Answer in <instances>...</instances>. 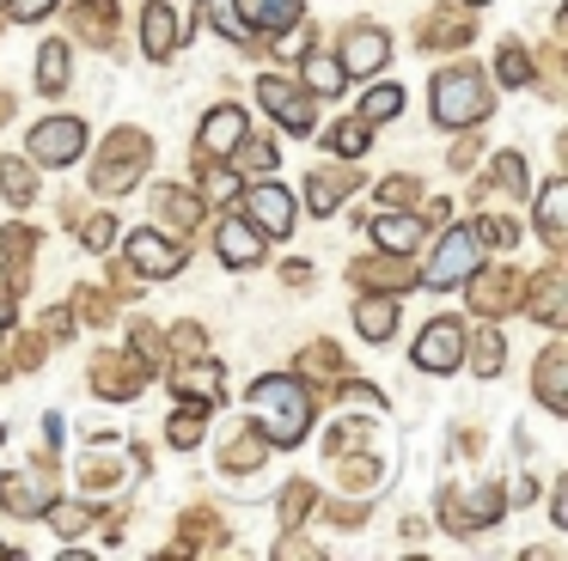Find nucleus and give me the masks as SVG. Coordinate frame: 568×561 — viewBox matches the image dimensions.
Listing matches in <instances>:
<instances>
[{
	"mask_svg": "<svg viewBox=\"0 0 568 561\" xmlns=\"http://www.w3.org/2000/svg\"><path fill=\"white\" fill-rule=\"evenodd\" d=\"M153 214H160L165 232H178V238H184V232H196V220H202V195L165 183V190H153Z\"/></svg>",
	"mask_w": 568,
	"mask_h": 561,
	"instance_id": "24",
	"label": "nucleus"
},
{
	"mask_svg": "<svg viewBox=\"0 0 568 561\" xmlns=\"http://www.w3.org/2000/svg\"><path fill=\"white\" fill-rule=\"evenodd\" d=\"M226 385L221 360H209V354H184V360L172 366V390H184V402H214Z\"/></svg>",
	"mask_w": 568,
	"mask_h": 561,
	"instance_id": "17",
	"label": "nucleus"
},
{
	"mask_svg": "<svg viewBox=\"0 0 568 561\" xmlns=\"http://www.w3.org/2000/svg\"><path fill=\"white\" fill-rule=\"evenodd\" d=\"M300 80H306L312 98H336L348 73H343V61H336V55H318V49H312V55L300 61Z\"/></svg>",
	"mask_w": 568,
	"mask_h": 561,
	"instance_id": "31",
	"label": "nucleus"
},
{
	"mask_svg": "<svg viewBox=\"0 0 568 561\" xmlns=\"http://www.w3.org/2000/svg\"><path fill=\"white\" fill-rule=\"evenodd\" d=\"M50 12H55V0H7V19H19V24H38Z\"/></svg>",
	"mask_w": 568,
	"mask_h": 561,
	"instance_id": "52",
	"label": "nucleus"
},
{
	"mask_svg": "<svg viewBox=\"0 0 568 561\" xmlns=\"http://www.w3.org/2000/svg\"><path fill=\"white\" fill-rule=\"evenodd\" d=\"M336 476H343V488H355V494H373L379 463H373V458H348V451H343V470H336Z\"/></svg>",
	"mask_w": 568,
	"mask_h": 561,
	"instance_id": "44",
	"label": "nucleus"
},
{
	"mask_svg": "<svg viewBox=\"0 0 568 561\" xmlns=\"http://www.w3.org/2000/svg\"><path fill=\"white\" fill-rule=\"evenodd\" d=\"M355 329H361L367 341H385V336H392V329H397V299H392V293H379V299H361V305H355Z\"/></svg>",
	"mask_w": 568,
	"mask_h": 561,
	"instance_id": "32",
	"label": "nucleus"
},
{
	"mask_svg": "<svg viewBox=\"0 0 568 561\" xmlns=\"http://www.w3.org/2000/svg\"><path fill=\"white\" fill-rule=\"evenodd\" d=\"M538 232H544L550 251H562V244H568V183L562 177L538 190Z\"/></svg>",
	"mask_w": 568,
	"mask_h": 561,
	"instance_id": "27",
	"label": "nucleus"
},
{
	"mask_svg": "<svg viewBox=\"0 0 568 561\" xmlns=\"http://www.w3.org/2000/svg\"><path fill=\"white\" fill-rule=\"evenodd\" d=\"M477 153H483V146H477V141H465V146H453V171H470V165H477Z\"/></svg>",
	"mask_w": 568,
	"mask_h": 561,
	"instance_id": "57",
	"label": "nucleus"
},
{
	"mask_svg": "<svg viewBox=\"0 0 568 561\" xmlns=\"http://www.w3.org/2000/svg\"><path fill=\"white\" fill-rule=\"evenodd\" d=\"M74 317H87V324H111V299H104L99 287H80L74 293Z\"/></svg>",
	"mask_w": 568,
	"mask_h": 561,
	"instance_id": "50",
	"label": "nucleus"
},
{
	"mask_svg": "<svg viewBox=\"0 0 568 561\" xmlns=\"http://www.w3.org/2000/svg\"><path fill=\"white\" fill-rule=\"evenodd\" d=\"M129 263H135V275L165 280V275H178V268L190 263V251L172 244V232H129Z\"/></svg>",
	"mask_w": 568,
	"mask_h": 561,
	"instance_id": "12",
	"label": "nucleus"
},
{
	"mask_svg": "<svg viewBox=\"0 0 568 561\" xmlns=\"http://www.w3.org/2000/svg\"><path fill=\"white\" fill-rule=\"evenodd\" d=\"M270 434H263V427H239L233 439H226L221 446V470L226 476H251V470H263V458H270Z\"/></svg>",
	"mask_w": 568,
	"mask_h": 561,
	"instance_id": "25",
	"label": "nucleus"
},
{
	"mask_svg": "<svg viewBox=\"0 0 568 561\" xmlns=\"http://www.w3.org/2000/svg\"><path fill=\"white\" fill-rule=\"evenodd\" d=\"M470 31H477V7H465V0H440V7L422 12V24H416L422 49H465Z\"/></svg>",
	"mask_w": 568,
	"mask_h": 561,
	"instance_id": "10",
	"label": "nucleus"
},
{
	"mask_svg": "<svg viewBox=\"0 0 568 561\" xmlns=\"http://www.w3.org/2000/svg\"><path fill=\"white\" fill-rule=\"evenodd\" d=\"M409 360H416L422 373H458V366H465V324H458V317H434L416 336V354H409Z\"/></svg>",
	"mask_w": 568,
	"mask_h": 561,
	"instance_id": "8",
	"label": "nucleus"
},
{
	"mask_svg": "<svg viewBox=\"0 0 568 561\" xmlns=\"http://www.w3.org/2000/svg\"><path fill=\"white\" fill-rule=\"evenodd\" d=\"M239 141H245V110L214 104L209 116H202V129H196V146H202V153H214V159H226Z\"/></svg>",
	"mask_w": 568,
	"mask_h": 561,
	"instance_id": "21",
	"label": "nucleus"
},
{
	"mask_svg": "<svg viewBox=\"0 0 568 561\" xmlns=\"http://www.w3.org/2000/svg\"><path fill=\"white\" fill-rule=\"evenodd\" d=\"M202 19H209L221 37H233V43H251V31H245V19H239L233 0H202Z\"/></svg>",
	"mask_w": 568,
	"mask_h": 561,
	"instance_id": "39",
	"label": "nucleus"
},
{
	"mask_svg": "<svg viewBox=\"0 0 568 561\" xmlns=\"http://www.w3.org/2000/svg\"><path fill=\"white\" fill-rule=\"evenodd\" d=\"M0 190H7V202H13V207H26L31 195H38V165H31L26 153L7 159V165H0Z\"/></svg>",
	"mask_w": 568,
	"mask_h": 561,
	"instance_id": "35",
	"label": "nucleus"
},
{
	"mask_svg": "<svg viewBox=\"0 0 568 561\" xmlns=\"http://www.w3.org/2000/svg\"><path fill=\"white\" fill-rule=\"evenodd\" d=\"M355 280L361 287H416V263L404 251H385V256H361L355 263Z\"/></svg>",
	"mask_w": 568,
	"mask_h": 561,
	"instance_id": "26",
	"label": "nucleus"
},
{
	"mask_svg": "<svg viewBox=\"0 0 568 561\" xmlns=\"http://www.w3.org/2000/svg\"><path fill=\"white\" fill-rule=\"evenodd\" d=\"M50 500H55V488H50V476H43V470H19V476L0 482V507L13 512V519H43Z\"/></svg>",
	"mask_w": 568,
	"mask_h": 561,
	"instance_id": "16",
	"label": "nucleus"
},
{
	"mask_svg": "<svg viewBox=\"0 0 568 561\" xmlns=\"http://www.w3.org/2000/svg\"><path fill=\"white\" fill-rule=\"evenodd\" d=\"M324 141H331V153H336V159H361V153L373 146V122L348 116V122H336V129L324 134Z\"/></svg>",
	"mask_w": 568,
	"mask_h": 561,
	"instance_id": "36",
	"label": "nucleus"
},
{
	"mask_svg": "<svg viewBox=\"0 0 568 561\" xmlns=\"http://www.w3.org/2000/svg\"><path fill=\"white\" fill-rule=\"evenodd\" d=\"M116 244V220L111 214H92L87 220V251H111Z\"/></svg>",
	"mask_w": 568,
	"mask_h": 561,
	"instance_id": "51",
	"label": "nucleus"
},
{
	"mask_svg": "<svg viewBox=\"0 0 568 561\" xmlns=\"http://www.w3.org/2000/svg\"><path fill=\"white\" fill-rule=\"evenodd\" d=\"M348 190H355V171H348V165H331V171L318 165V171L306 177V202H312V214H336Z\"/></svg>",
	"mask_w": 568,
	"mask_h": 561,
	"instance_id": "28",
	"label": "nucleus"
},
{
	"mask_svg": "<svg viewBox=\"0 0 568 561\" xmlns=\"http://www.w3.org/2000/svg\"><path fill=\"white\" fill-rule=\"evenodd\" d=\"M470 232H477L483 244H495V251H507V244L519 238V226H514V220H501V214H483V220H470Z\"/></svg>",
	"mask_w": 568,
	"mask_h": 561,
	"instance_id": "45",
	"label": "nucleus"
},
{
	"mask_svg": "<svg viewBox=\"0 0 568 561\" xmlns=\"http://www.w3.org/2000/svg\"><path fill=\"white\" fill-rule=\"evenodd\" d=\"M397 110H404V92H397V85H367V98H361V122H392Z\"/></svg>",
	"mask_w": 568,
	"mask_h": 561,
	"instance_id": "40",
	"label": "nucleus"
},
{
	"mask_svg": "<svg viewBox=\"0 0 568 561\" xmlns=\"http://www.w3.org/2000/svg\"><path fill=\"white\" fill-rule=\"evenodd\" d=\"M257 98H263V110H270V116L282 122L287 134H306L312 122H318V104H312V92H306V85H294V80H275V73H270V80L257 85Z\"/></svg>",
	"mask_w": 568,
	"mask_h": 561,
	"instance_id": "11",
	"label": "nucleus"
},
{
	"mask_svg": "<svg viewBox=\"0 0 568 561\" xmlns=\"http://www.w3.org/2000/svg\"><path fill=\"white\" fill-rule=\"evenodd\" d=\"M43 329H50V336H74V312H50V317H43Z\"/></svg>",
	"mask_w": 568,
	"mask_h": 561,
	"instance_id": "56",
	"label": "nucleus"
},
{
	"mask_svg": "<svg viewBox=\"0 0 568 561\" xmlns=\"http://www.w3.org/2000/svg\"><path fill=\"white\" fill-rule=\"evenodd\" d=\"M0 555H7V549H0Z\"/></svg>",
	"mask_w": 568,
	"mask_h": 561,
	"instance_id": "61",
	"label": "nucleus"
},
{
	"mask_svg": "<svg viewBox=\"0 0 568 561\" xmlns=\"http://www.w3.org/2000/svg\"><path fill=\"white\" fill-rule=\"evenodd\" d=\"M251 207V226L263 232V238H287L294 232V195L282 190V183H257V190L245 195Z\"/></svg>",
	"mask_w": 568,
	"mask_h": 561,
	"instance_id": "14",
	"label": "nucleus"
},
{
	"mask_svg": "<svg viewBox=\"0 0 568 561\" xmlns=\"http://www.w3.org/2000/svg\"><path fill=\"white\" fill-rule=\"evenodd\" d=\"M538 402L550 415H568V348L562 341H550L538 354Z\"/></svg>",
	"mask_w": 568,
	"mask_h": 561,
	"instance_id": "23",
	"label": "nucleus"
},
{
	"mask_svg": "<svg viewBox=\"0 0 568 561\" xmlns=\"http://www.w3.org/2000/svg\"><path fill=\"white\" fill-rule=\"evenodd\" d=\"M148 159H153V141L141 129H116L111 141L99 146V159H92V190L99 195H123L129 183L148 171Z\"/></svg>",
	"mask_w": 568,
	"mask_h": 561,
	"instance_id": "3",
	"label": "nucleus"
},
{
	"mask_svg": "<svg viewBox=\"0 0 568 561\" xmlns=\"http://www.w3.org/2000/svg\"><path fill=\"white\" fill-rule=\"evenodd\" d=\"M178 537H184V543H178L172 555H190V549H209L214 537H221V524H214V512H190V519L178 524Z\"/></svg>",
	"mask_w": 568,
	"mask_h": 561,
	"instance_id": "41",
	"label": "nucleus"
},
{
	"mask_svg": "<svg viewBox=\"0 0 568 561\" xmlns=\"http://www.w3.org/2000/svg\"><path fill=\"white\" fill-rule=\"evenodd\" d=\"M477 263H483V238L470 226H453L440 244H434L428 263L416 268V280H422V287H458V280H465Z\"/></svg>",
	"mask_w": 568,
	"mask_h": 561,
	"instance_id": "4",
	"label": "nucleus"
},
{
	"mask_svg": "<svg viewBox=\"0 0 568 561\" xmlns=\"http://www.w3.org/2000/svg\"><path fill=\"white\" fill-rule=\"evenodd\" d=\"M531 293H519V305H526L538 324H550V329H562V317H568V280H562V263H550L538 280H526Z\"/></svg>",
	"mask_w": 568,
	"mask_h": 561,
	"instance_id": "15",
	"label": "nucleus"
},
{
	"mask_svg": "<svg viewBox=\"0 0 568 561\" xmlns=\"http://www.w3.org/2000/svg\"><path fill=\"white\" fill-rule=\"evenodd\" d=\"M343 73H355V80H373V73L392 61V37L379 31V24H355V31L343 37Z\"/></svg>",
	"mask_w": 568,
	"mask_h": 561,
	"instance_id": "13",
	"label": "nucleus"
},
{
	"mask_svg": "<svg viewBox=\"0 0 568 561\" xmlns=\"http://www.w3.org/2000/svg\"><path fill=\"white\" fill-rule=\"evenodd\" d=\"M465 7H483V0H465Z\"/></svg>",
	"mask_w": 568,
	"mask_h": 561,
	"instance_id": "60",
	"label": "nucleus"
},
{
	"mask_svg": "<svg viewBox=\"0 0 568 561\" xmlns=\"http://www.w3.org/2000/svg\"><path fill=\"white\" fill-rule=\"evenodd\" d=\"M7 360H13V366H38V360H43V341H19Z\"/></svg>",
	"mask_w": 568,
	"mask_h": 561,
	"instance_id": "55",
	"label": "nucleus"
},
{
	"mask_svg": "<svg viewBox=\"0 0 568 561\" xmlns=\"http://www.w3.org/2000/svg\"><path fill=\"white\" fill-rule=\"evenodd\" d=\"M495 190H507V195H526L531 190V171H526V159H519V153H495Z\"/></svg>",
	"mask_w": 568,
	"mask_h": 561,
	"instance_id": "42",
	"label": "nucleus"
},
{
	"mask_svg": "<svg viewBox=\"0 0 568 561\" xmlns=\"http://www.w3.org/2000/svg\"><path fill=\"white\" fill-rule=\"evenodd\" d=\"M178 43H184V24H178V12L165 7V0H148V7H141V49H148L153 61H172Z\"/></svg>",
	"mask_w": 568,
	"mask_h": 561,
	"instance_id": "18",
	"label": "nucleus"
},
{
	"mask_svg": "<svg viewBox=\"0 0 568 561\" xmlns=\"http://www.w3.org/2000/svg\"><path fill=\"white\" fill-rule=\"evenodd\" d=\"M172 348H178V354H202V329H196V324H178V329H172Z\"/></svg>",
	"mask_w": 568,
	"mask_h": 561,
	"instance_id": "54",
	"label": "nucleus"
},
{
	"mask_svg": "<svg viewBox=\"0 0 568 561\" xmlns=\"http://www.w3.org/2000/svg\"><path fill=\"white\" fill-rule=\"evenodd\" d=\"M31 165H74L80 159V146H87V122L80 116H50V122H38V129H31Z\"/></svg>",
	"mask_w": 568,
	"mask_h": 561,
	"instance_id": "7",
	"label": "nucleus"
},
{
	"mask_svg": "<svg viewBox=\"0 0 568 561\" xmlns=\"http://www.w3.org/2000/svg\"><path fill=\"white\" fill-rule=\"evenodd\" d=\"M68 55H74L68 43H43V49H38V92H43V98H62V85H68Z\"/></svg>",
	"mask_w": 568,
	"mask_h": 561,
	"instance_id": "34",
	"label": "nucleus"
},
{
	"mask_svg": "<svg viewBox=\"0 0 568 561\" xmlns=\"http://www.w3.org/2000/svg\"><path fill=\"white\" fill-rule=\"evenodd\" d=\"M7 324H13V293H0V341H7Z\"/></svg>",
	"mask_w": 568,
	"mask_h": 561,
	"instance_id": "58",
	"label": "nucleus"
},
{
	"mask_svg": "<svg viewBox=\"0 0 568 561\" xmlns=\"http://www.w3.org/2000/svg\"><path fill=\"white\" fill-rule=\"evenodd\" d=\"M465 299L470 305H477V312L483 317H507V312H519V293H526V280H519L514 275V268H470V275H465Z\"/></svg>",
	"mask_w": 568,
	"mask_h": 561,
	"instance_id": "9",
	"label": "nucleus"
},
{
	"mask_svg": "<svg viewBox=\"0 0 568 561\" xmlns=\"http://www.w3.org/2000/svg\"><path fill=\"white\" fill-rule=\"evenodd\" d=\"M31 251H38V232L31 226H7L0 232V256H7V293H19L31 280Z\"/></svg>",
	"mask_w": 568,
	"mask_h": 561,
	"instance_id": "29",
	"label": "nucleus"
},
{
	"mask_svg": "<svg viewBox=\"0 0 568 561\" xmlns=\"http://www.w3.org/2000/svg\"><path fill=\"white\" fill-rule=\"evenodd\" d=\"M495 73H501V85H531V49L526 43H507L501 61H495Z\"/></svg>",
	"mask_w": 568,
	"mask_h": 561,
	"instance_id": "43",
	"label": "nucleus"
},
{
	"mask_svg": "<svg viewBox=\"0 0 568 561\" xmlns=\"http://www.w3.org/2000/svg\"><path fill=\"white\" fill-rule=\"evenodd\" d=\"M251 402H257L263 434H270L275 451H287V446H300V439H306V427H312V390L300 385V378H257Z\"/></svg>",
	"mask_w": 568,
	"mask_h": 561,
	"instance_id": "1",
	"label": "nucleus"
},
{
	"mask_svg": "<svg viewBox=\"0 0 568 561\" xmlns=\"http://www.w3.org/2000/svg\"><path fill=\"white\" fill-rule=\"evenodd\" d=\"M501 512H507V494H501V488H470V494H465V488H446V494H440V524H446L453 537L489 531Z\"/></svg>",
	"mask_w": 568,
	"mask_h": 561,
	"instance_id": "5",
	"label": "nucleus"
},
{
	"mask_svg": "<svg viewBox=\"0 0 568 561\" xmlns=\"http://www.w3.org/2000/svg\"><path fill=\"white\" fill-rule=\"evenodd\" d=\"M361 446H367V427H361V421L331 427V439H324V451H331V458H343V451H361Z\"/></svg>",
	"mask_w": 568,
	"mask_h": 561,
	"instance_id": "49",
	"label": "nucleus"
},
{
	"mask_svg": "<svg viewBox=\"0 0 568 561\" xmlns=\"http://www.w3.org/2000/svg\"><path fill=\"white\" fill-rule=\"evenodd\" d=\"M43 519H50L62 537H74V531H87V524H92V507H62V500H50V507H43Z\"/></svg>",
	"mask_w": 568,
	"mask_h": 561,
	"instance_id": "46",
	"label": "nucleus"
},
{
	"mask_svg": "<svg viewBox=\"0 0 568 561\" xmlns=\"http://www.w3.org/2000/svg\"><path fill=\"white\" fill-rule=\"evenodd\" d=\"M373 244L409 256V251L422 244V214H379V220H373Z\"/></svg>",
	"mask_w": 568,
	"mask_h": 561,
	"instance_id": "30",
	"label": "nucleus"
},
{
	"mask_svg": "<svg viewBox=\"0 0 568 561\" xmlns=\"http://www.w3.org/2000/svg\"><path fill=\"white\" fill-rule=\"evenodd\" d=\"M495 110L489 98V80H483L477 68H446L440 80H434V122L440 129H470V122H483Z\"/></svg>",
	"mask_w": 568,
	"mask_h": 561,
	"instance_id": "2",
	"label": "nucleus"
},
{
	"mask_svg": "<svg viewBox=\"0 0 568 561\" xmlns=\"http://www.w3.org/2000/svg\"><path fill=\"white\" fill-rule=\"evenodd\" d=\"M196 183L214 195V202H226V195H239V171H233V159H214V153H202V165H196Z\"/></svg>",
	"mask_w": 568,
	"mask_h": 561,
	"instance_id": "37",
	"label": "nucleus"
},
{
	"mask_svg": "<svg viewBox=\"0 0 568 561\" xmlns=\"http://www.w3.org/2000/svg\"><path fill=\"white\" fill-rule=\"evenodd\" d=\"M465 360H470V373H477V378H495V373H501V360H507L501 329H477V336H465Z\"/></svg>",
	"mask_w": 568,
	"mask_h": 561,
	"instance_id": "33",
	"label": "nucleus"
},
{
	"mask_svg": "<svg viewBox=\"0 0 568 561\" xmlns=\"http://www.w3.org/2000/svg\"><path fill=\"white\" fill-rule=\"evenodd\" d=\"M148 354H129V348H104L99 360H92V390L99 397H111V402H129V397H141V385H148Z\"/></svg>",
	"mask_w": 568,
	"mask_h": 561,
	"instance_id": "6",
	"label": "nucleus"
},
{
	"mask_svg": "<svg viewBox=\"0 0 568 561\" xmlns=\"http://www.w3.org/2000/svg\"><path fill=\"white\" fill-rule=\"evenodd\" d=\"M68 24H74L80 43L111 49V37H116V0H74V7H68Z\"/></svg>",
	"mask_w": 568,
	"mask_h": 561,
	"instance_id": "22",
	"label": "nucleus"
},
{
	"mask_svg": "<svg viewBox=\"0 0 568 561\" xmlns=\"http://www.w3.org/2000/svg\"><path fill=\"white\" fill-rule=\"evenodd\" d=\"M7 116H13V98H7V92H0V122H7Z\"/></svg>",
	"mask_w": 568,
	"mask_h": 561,
	"instance_id": "59",
	"label": "nucleus"
},
{
	"mask_svg": "<svg viewBox=\"0 0 568 561\" xmlns=\"http://www.w3.org/2000/svg\"><path fill=\"white\" fill-rule=\"evenodd\" d=\"M251 37H287L300 24V0H233Z\"/></svg>",
	"mask_w": 568,
	"mask_h": 561,
	"instance_id": "19",
	"label": "nucleus"
},
{
	"mask_svg": "<svg viewBox=\"0 0 568 561\" xmlns=\"http://www.w3.org/2000/svg\"><path fill=\"white\" fill-rule=\"evenodd\" d=\"M226 159H233V171H275L282 146H275V141H251V134H245V141H239Z\"/></svg>",
	"mask_w": 568,
	"mask_h": 561,
	"instance_id": "38",
	"label": "nucleus"
},
{
	"mask_svg": "<svg viewBox=\"0 0 568 561\" xmlns=\"http://www.w3.org/2000/svg\"><path fill=\"white\" fill-rule=\"evenodd\" d=\"M300 373L336 378V373H343V354H336V348H306V354H300Z\"/></svg>",
	"mask_w": 568,
	"mask_h": 561,
	"instance_id": "48",
	"label": "nucleus"
},
{
	"mask_svg": "<svg viewBox=\"0 0 568 561\" xmlns=\"http://www.w3.org/2000/svg\"><path fill=\"white\" fill-rule=\"evenodd\" d=\"M214 251H221V263L251 268V263H263V232L251 226V220H233V214H226L221 226H214Z\"/></svg>",
	"mask_w": 568,
	"mask_h": 561,
	"instance_id": "20",
	"label": "nucleus"
},
{
	"mask_svg": "<svg viewBox=\"0 0 568 561\" xmlns=\"http://www.w3.org/2000/svg\"><path fill=\"white\" fill-rule=\"evenodd\" d=\"M379 202H392V207L416 202V183H409V177H385V183H379Z\"/></svg>",
	"mask_w": 568,
	"mask_h": 561,
	"instance_id": "53",
	"label": "nucleus"
},
{
	"mask_svg": "<svg viewBox=\"0 0 568 561\" xmlns=\"http://www.w3.org/2000/svg\"><path fill=\"white\" fill-rule=\"evenodd\" d=\"M312 500H318V494H312V482H287V494H282V524H287V531L312 512Z\"/></svg>",
	"mask_w": 568,
	"mask_h": 561,
	"instance_id": "47",
	"label": "nucleus"
}]
</instances>
